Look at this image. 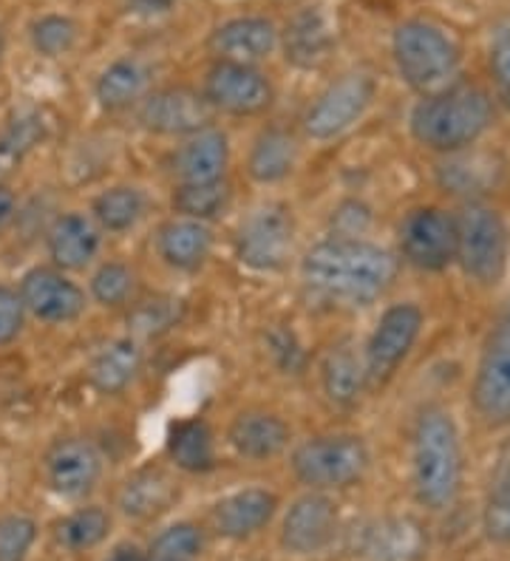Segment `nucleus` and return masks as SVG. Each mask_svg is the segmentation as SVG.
Wrapping results in <instances>:
<instances>
[{"instance_id":"nucleus-18","label":"nucleus","mask_w":510,"mask_h":561,"mask_svg":"<svg viewBox=\"0 0 510 561\" xmlns=\"http://www.w3.org/2000/svg\"><path fill=\"white\" fill-rule=\"evenodd\" d=\"M429 550V536L411 516H388L374 522L363 536V561H420Z\"/></svg>"},{"instance_id":"nucleus-49","label":"nucleus","mask_w":510,"mask_h":561,"mask_svg":"<svg viewBox=\"0 0 510 561\" xmlns=\"http://www.w3.org/2000/svg\"><path fill=\"white\" fill-rule=\"evenodd\" d=\"M3 48H7V43H3V32H0V57H3Z\"/></svg>"},{"instance_id":"nucleus-11","label":"nucleus","mask_w":510,"mask_h":561,"mask_svg":"<svg viewBox=\"0 0 510 561\" xmlns=\"http://www.w3.org/2000/svg\"><path fill=\"white\" fill-rule=\"evenodd\" d=\"M400 255L422 273L451 267L456 255V221L442 207H415L400 225Z\"/></svg>"},{"instance_id":"nucleus-43","label":"nucleus","mask_w":510,"mask_h":561,"mask_svg":"<svg viewBox=\"0 0 510 561\" xmlns=\"http://www.w3.org/2000/svg\"><path fill=\"white\" fill-rule=\"evenodd\" d=\"M23 323H26V307L21 295L7 284H0V346H7L21 335Z\"/></svg>"},{"instance_id":"nucleus-20","label":"nucleus","mask_w":510,"mask_h":561,"mask_svg":"<svg viewBox=\"0 0 510 561\" xmlns=\"http://www.w3.org/2000/svg\"><path fill=\"white\" fill-rule=\"evenodd\" d=\"M279 43L284 46L286 62H293L295 69H318L327 62L335 37L327 14L318 7H306L286 23Z\"/></svg>"},{"instance_id":"nucleus-21","label":"nucleus","mask_w":510,"mask_h":561,"mask_svg":"<svg viewBox=\"0 0 510 561\" xmlns=\"http://www.w3.org/2000/svg\"><path fill=\"white\" fill-rule=\"evenodd\" d=\"M227 162H230V145L227 137L216 128H204L182 145L173 157V171L184 185H202V182H218L225 179Z\"/></svg>"},{"instance_id":"nucleus-31","label":"nucleus","mask_w":510,"mask_h":561,"mask_svg":"<svg viewBox=\"0 0 510 561\" xmlns=\"http://www.w3.org/2000/svg\"><path fill=\"white\" fill-rule=\"evenodd\" d=\"M145 196L139 187L120 185L100 193L94 199V219L111 233H125L136 221L143 219Z\"/></svg>"},{"instance_id":"nucleus-37","label":"nucleus","mask_w":510,"mask_h":561,"mask_svg":"<svg viewBox=\"0 0 510 561\" xmlns=\"http://www.w3.org/2000/svg\"><path fill=\"white\" fill-rule=\"evenodd\" d=\"M483 530L490 541L510 545V471L494 485L483 511Z\"/></svg>"},{"instance_id":"nucleus-22","label":"nucleus","mask_w":510,"mask_h":561,"mask_svg":"<svg viewBox=\"0 0 510 561\" xmlns=\"http://www.w3.org/2000/svg\"><path fill=\"white\" fill-rule=\"evenodd\" d=\"M227 439L241 457L272 459L290 445V425L270 411H245L230 423Z\"/></svg>"},{"instance_id":"nucleus-8","label":"nucleus","mask_w":510,"mask_h":561,"mask_svg":"<svg viewBox=\"0 0 510 561\" xmlns=\"http://www.w3.org/2000/svg\"><path fill=\"white\" fill-rule=\"evenodd\" d=\"M374 91H377L374 77L363 75V71H352V75H343L329 82L304 114L306 137L327 142V139L347 134L369 111Z\"/></svg>"},{"instance_id":"nucleus-24","label":"nucleus","mask_w":510,"mask_h":561,"mask_svg":"<svg viewBox=\"0 0 510 561\" xmlns=\"http://www.w3.org/2000/svg\"><path fill=\"white\" fill-rule=\"evenodd\" d=\"M177 500V485L159 468H143L128 477L120 491V511L131 519H154Z\"/></svg>"},{"instance_id":"nucleus-30","label":"nucleus","mask_w":510,"mask_h":561,"mask_svg":"<svg viewBox=\"0 0 510 561\" xmlns=\"http://www.w3.org/2000/svg\"><path fill=\"white\" fill-rule=\"evenodd\" d=\"M148 66L136 60V57H123V60H114L109 69L102 71L94 91L102 108L116 111L128 108L131 103H136V100L145 94V89H148Z\"/></svg>"},{"instance_id":"nucleus-16","label":"nucleus","mask_w":510,"mask_h":561,"mask_svg":"<svg viewBox=\"0 0 510 561\" xmlns=\"http://www.w3.org/2000/svg\"><path fill=\"white\" fill-rule=\"evenodd\" d=\"M102 457L97 445L82 437L57 439L46 454V482L57 496L77 500L100 482Z\"/></svg>"},{"instance_id":"nucleus-38","label":"nucleus","mask_w":510,"mask_h":561,"mask_svg":"<svg viewBox=\"0 0 510 561\" xmlns=\"http://www.w3.org/2000/svg\"><path fill=\"white\" fill-rule=\"evenodd\" d=\"M34 539H37V525L29 516H3L0 519V561H23Z\"/></svg>"},{"instance_id":"nucleus-40","label":"nucleus","mask_w":510,"mask_h":561,"mask_svg":"<svg viewBox=\"0 0 510 561\" xmlns=\"http://www.w3.org/2000/svg\"><path fill=\"white\" fill-rule=\"evenodd\" d=\"M267 346H270V355L272 360H275V366H279L281 371H286V375H301V371L306 369V352L293 329H270Z\"/></svg>"},{"instance_id":"nucleus-44","label":"nucleus","mask_w":510,"mask_h":561,"mask_svg":"<svg viewBox=\"0 0 510 561\" xmlns=\"http://www.w3.org/2000/svg\"><path fill=\"white\" fill-rule=\"evenodd\" d=\"M369 219H372L369 207H363L361 202H347L335 213V236H340V239H361L363 230L369 227Z\"/></svg>"},{"instance_id":"nucleus-33","label":"nucleus","mask_w":510,"mask_h":561,"mask_svg":"<svg viewBox=\"0 0 510 561\" xmlns=\"http://www.w3.org/2000/svg\"><path fill=\"white\" fill-rule=\"evenodd\" d=\"M111 519L102 507H82L77 514L60 522L57 527V539L68 550H89L97 548L105 536H109Z\"/></svg>"},{"instance_id":"nucleus-26","label":"nucleus","mask_w":510,"mask_h":561,"mask_svg":"<svg viewBox=\"0 0 510 561\" xmlns=\"http://www.w3.org/2000/svg\"><path fill=\"white\" fill-rule=\"evenodd\" d=\"M295 162H298V142L293 134L281 128H267L252 142L250 157H247V173L259 185H275L293 173Z\"/></svg>"},{"instance_id":"nucleus-23","label":"nucleus","mask_w":510,"mask_h":561,"mask_svg":"<svg viewBox=\"0 0 510 561\" xmlns=\"http://www.w3.org/2000/svg\"><path fill=\"white\" fill-rule=\"evenodd\" d=\"M48 255L60 270H82L100 250V230L80 213H66L48 227Z\"/></svg>"},{"instance_id":"nucleus-19","label":"nucleus","mask_w":510,"mask_h":561,"mask_svg":"<svg viewBox=\"0 0 510 561\" xmlns=\"http://www.w3.org/2000/svg\"><path fill=\"white\" fill-rule=\"evenodd\" d=\"M275 507H279L275 493L264 488H245L213 507V527L225 539H250L261 527L270 525Z\"/></svg>"},{"instance_id":"nucleus-35","label":"nucleus","mask_w":510,"mask_h":561,"mask_svg":"<svg viewBox=\"0 0 510 561\" xmlns=\"http://www.w3.org/2000/svg\"><path fill=\"white\" fill-rule=\"evenodd\" d=\"M134 273L125 264L111 261V264H102L94 273V278H91V295L102 307H123L134 295Z\"/></svg>"},{"instance_id":"nucleus-15","label":"nucleus","mask_w":510,"mask_h":561,"mask_svg":"<svg viewBox=\"0 0 510 561\" xmlns=\"http://www.w3.org/2000/svg\"><path fill=\"white\" fill-rule=\"evenodd\" d=\"M335 530H338V505L324 493H306L286 511L281 545L295 556H313L329 548Z\"/></svg>"},{"instance_id":"nucleus-45","label":"nucleus","mask_w":510,"mask_h":561,"mask_svg":"<svg viewBox=\"0 0 510 561\" xmlns=\"http://www.w3.org/2000/svg\"><path fill=\"white\" fill-rule=\"evenodd\" d=\"M125 3H128V12L139 14V18H159L173 7V0H125Z\"/></svg>"},{"instance_id":"nucleus-10","label":"nucleus","mask_w":510,"mask_h":561,"mask_svg":"<svg viewBox=\"0 0 510 561\" xmlns=\"http://www.w3.org/2000/svg\"><path fill=\"white\" fill-rule=\"evenodd\" d=\"M422 321H426L422 309L411 301L395 304L383 312L372 337H369L366 352H363L369 386H383L395 377L403 360L415 350L417 337L422 332Z\"/></svg>"},{"instance_id":"nucleus-17","label":"nucleus","mask_w":510,"mask_h":561,"mask_svg":"<svg viewBox=\"0 0 510 561\" xmlns=\"http://www.w3.org/2000/svg\"><path fill=\"white\" fill-rule=\"evenodd\" d=\"M279 46V28L267 18H233L211 35V51L218 60L252 62L264 60Z\"/></svg>"},{"instance_id":"nucleus-39","label":"nucleus","mask_w":510,"mask_h":561,"mask_svg":"<svg viewBox=\"0 0 510 561\" xmlns=\"http://www.w3.org/2000/svg\"><path fill=\"white\" fill-rule=\"evenodd\" d=\"M43 139V119L37 114H23L14 119L7 128V134L0 137V159H21L29 153L34 145Z\"/></svg>"},{"instance_id":"nucleus-42","label":"nucleus","mask_w":510,"mask_h":561,"mask_svg":"<svg viewBox=\"0 0 510 561\" xmlns=\"http://www.w3.org/2000/svg\"><path fill=\"white\" fill-rule=\"evenodd\" d=\"M179 321V301H148L134 312V327L143 335H159Z\"/></svg>"},{"instance_id":"nucleus-48","label":"nucleus","mask_w":510,"mask_h":561,"mask_svg":"<svg viewBox=\"0 0 510 561\" xmlns=\"http://www.w3.org/2000/svg\"><path fill=\"white\" fill-rule=\"evenodd\" d=\"M143 561H177V559H165V556H150V559H143Z\"/></svg>"},{"instance_id":"nucleus-41","label":"nucleus","mask_w":510,"mask_h":561,"mask_svg":"<svg viewBox=\"0 0 510 561\" xmlns=\"http://www.w3.org/2000/svg\"><path fill=\"white\" fill-rule=\"evenodd\" d=\"M490 77L497 85V96L510 108V21L499 23L490 37Z\"/></svg>"},{"instance_id":"nucleus-47","label":"nucleus","mask_w":510,"mask_h":561,"mask_svg":"<svg viewBox=\"0 0 510 561\" xmlns=\"http://www.w3.org/2000/svg\"><path fill=\"white\" fill-rule=\"evenodd\" d=\"M145 556L139 553L136 548H131V545H125V548H116L114 553H111L109 561H143Z\"/></svg>"},{"instance_id":"nucleus-46","label":"nucleus","mask_w":510,"mask_h":561,"mask_svg":"<svg viewBox=\"0 0 510 561\" xmlns=\"http://www.w3.org/2000/svg\"><path fill=\"white\" fill-rule=\"evenodd\" d=\"M14 213H18V199H14V193L9 191L7 185H0V230H7L9 221L14 219Z\"/></svg>"},{"instance_id":"nucleus-6","label":"nucleus","mask_w":510,"mask_h":561,"mask_svg":"<svg viewBox=\"0 0 510 561\" xmlns=\"http://www.w3.org/2000/svg\"><path fill=\"white\" fill-rule=\"evenodd\" d=\"M471 405L485 428H510V298L485 335L471 383Z\"/></svg>"},{"instance_id":"nucleus-4","label":"nucleus","mask_w":510,"mask_h":561,"mask_svg":"<svg viewBox=\"0 0 510 561\" xmlns=\"http://www.w3.org/2000/svg\"><path fill=\"white\" fill-rule=\"evenodd\" d=\"M392 57H395L397 75L408 89L420 96L440 94L456 85L463 55L454 37L431 21H406L395 28L392 37Z\"/></svg>"},{"instance_id":"nucleus-14","label":"nucleus","mask_w":510,"mask_h":561,"mask_svg":"<svg viewBox=\"0 0 510 561\" xmlns=\"http://www.w3.org/2000/svg\"><path fill=\"white\" fill-rule=\"evenodd\" d=\"M21 301L26 312L46 323H68L82 316L86 293L55 267H34L21 278Z\"/></svg>"},{"instance_id":"nucleus-9","label":"nucleus","mask_w":510,"mask_h":561,"mask_svg":"<svg viewBox=\"0 0 510 561\" xmlns=\"http://www.w3.org/2000/svg\"><path fill=\"white\" fill-rule=\"evenodd\" d=\"M295 221L286 205H261L245 219L236 239L238 261L259 273H275L293 253Z\"/></svg>"},{"instance_id":"nucleus-3","label":"nucleus","mask_w":510,"mask_h":561,"mask_svg":"<svg viewBox=\"0 0 510 561\" xmlns=\"http://www.w3.org/2000/svg\"><path fill=\"white\" fill-rule=\"evenodd\" d=\"M494 123V100L479 85L456 82L440 94L422 96L411 111V134L422 148L437 153L468 151Z\"/></svg>"},{"instance_id":"nucleus-1","label":"nucleus","mask_w":510,"mask_h":561,"mask_svg":"<svg viewBox=\"0 0 510 561\" xmlns=\"http://www.w3.org/2000/svg\"><path fill=\"white\" fill-rule=\"evenodd\" d=\"M400 261L392 250L366 239H332L309 247L301 280L313 295L343 307H369L395 284Z\"/></svg>"},{"instance_id":"nucleus-27","label":"nucleus","mask_w":510,"mask_h":561,"mask_svg":"<svg viewBox=\"0 0 510 561\" xmlns=\"http://www.w3.org/2000/svg\"><path fill=\"white\" fill-rule=\"evenodd\" d=\"M320 383L327 391L329 403L338 409H352L369 386L366 366L358 360L352 346H335L320 363Z\"/></svg>"},{"instance_id":"nucleus-12","label":"nucleus","mask_w":510,"mask_h":561,"mask_svg":"<svg viewBox=\"0 0 510 561\" xmlns=\"http://www.w3.org/2000/svg\"><path fill=\"white\" fill-rule=\"evenodd\" d=\"M202 94L213 111H225L233 117H252L272 105L270 80L245 62L218 60L204 77Z\"/></svg>"},{"instance_id":"nucleus-2","label":"nucleus","mask_w":510,"mask_h":561,"mask_svg":"<svg viewBox=\"0 0 510 561\" xmlns=\"http://www.w3.org/2000/svg\"><path fill=\"white\" fill-rule=\"evenodd\" d=\"M463 437L451 411L429 405L411 434V485L417 502L429 511L454 505L463 488Z\"/></svg>"},{"instance_id":"nucleus-28","label":"nucleus","mask_w":510,"mask_h":561,"mask_svg":"<svg viewBox=\"0 0 510 561\" xmlns=\"http://www.w3.org/2000/svg\"><path fill=\"white\" fill-rule=\"evenodd\" d=\"M168 454L177 468L188 473H204L216 466V445L211 425L204 420H179L168 432Z\"/></svg>"},{"instance_id":"nucleus-29","label":"nucleus","mask_w":510,"mask_h":561,"mask_svg":"<svg viewBox=\"0 0 510 561\" xmlns=\"http://www.w3.org/2000/svg\"><path fill=\"white\" fill-rule=\"evenodd\" d=\"M143 366V352L134 337L111 341L91 363V383L102 394H120L134 383L136 371Z\"/></svg>"},{"instance_id":"nucleus-25","label":"nucleus","mask_w":510,"mask_h":561,"mask_svg":"<svg viewBox=\"0 0 510 561\" xmlns=\"http://www.w3.org/2000/svg\"><path fill=\"white\" fill-rule=\"evenodd\" d=\"M157 247L159 255L165 259V264H170V267L196 270L202 267L204 259L211 255V227L204 225V221L173 219L168 221V225H162Z\"/></svg>"},{"instance_id":"nucleus-34","label":"nucleus","mask_w":510,"mask_h":561,"mask_svg":"<svg viewBox=\"0 0 510 561\" xmlns=\"http://www.w3.org/2000/svg\"><path fill=\"white\" fill-rule=\"evenodd\" d=\"M29 37H32V46L37 55L60 57L75 46L77 26L71 18H63V14H43L32 23Z\"/></svg>"},{"instance_id":"nucleus-13","label":"nucleus","mask_w":510,"mask_h":561,"mask_svg":"<svg viewBox=\"0 0 510 561\" xmlns=\"http://www.w3.org/2000/svg\"><path fill=\"white\" fill-rule=\"evenodd\" d=\"M213 108L204 94L193 89H162L148 94L139 108V123L162 137H193L211 128Z\"/></svg>"},{"instance_id":"nucleus-7","label":"nucleus","mask_w":510,"mask_h":561,"mask_svg":"<svg viewBox=\"0 0 510 561\" xmlns=\"http://www.w3.org/2000/svg\"><path fill=\"white\" fill-rule=\"evenodd\" d=\"M369 448L354 434H327L301 443L293 454V471L313 491L349 488L369 471Z\"/></svg>"},{"instance_id":"nucleus-32","label":"nucleus","mask_w":510,"mask_h":561,"mask_svg":"<svg viewBox=\"0 0 510 561\" xmlns=\"http://www.w3.org/2000/svg\"><path fill=\"white\" fill-rule=\"evenodd\" d=\"M227 199H230V191H227L225 179H218V182H202V185H184L182 182V185L173 191V210H177L182 219L207 221L225 210Z\"/></svg>"},{"instance_id":"nucleus-36","label":"nucleus","mask_w":510,"mask_h":561,"mask_svg":"<svg viewBox=\"0 0 510 561\" xmlns=\"http://www.w3.org/2000/svg\"><path fill=\"white\" fill-rule=\"evenodd\" d=\"M150 553L177 561H193L202 553V530L196 525H191V522H179V525L168 527V530H162L154 539Z\"/></svg>"},{"instance_id":"nucleus-5","label":"nucleus","mask_w":510,"mask_h":561,"mask_svg":"<svg viewBox=\"0 0 510 561\" xmlns=\"http://www.w3.org/2000/svg\"><path fill=\"white\" fill-rule=\"evenodd\" d=\"M456 255L454 264L463 267L479 287H497L508 273L510 233L499 210L483 202H468L454 216Z\"/></svg>"}]
</instances>
